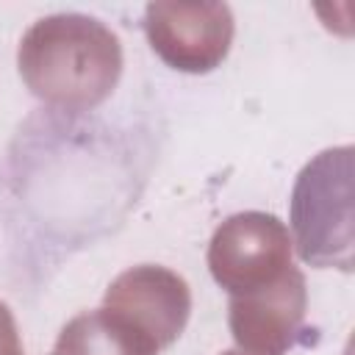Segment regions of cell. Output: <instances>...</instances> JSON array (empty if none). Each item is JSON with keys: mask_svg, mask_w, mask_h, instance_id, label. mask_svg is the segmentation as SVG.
Returning <instances> with one entry per match:
<instances>
[{"mask_svg": "<svg viewBox=\"0 0 355 355\" xmlns=\"http://www.w3.org/2000/svg\"><path fill=\"white\" fill-rule=\"evenodd\" d=\"M155 161V133L144 122L36 108L0 164V230L17 280L42 286L75 252L114 233Z\"/></svg>", "mask_w": 355, "mask_h": 355, "instance_id": "obj_1", "label": "cell"}]
</instances>
